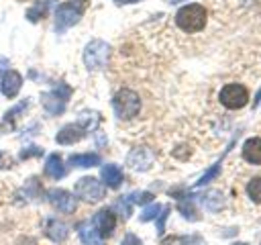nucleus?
<instances>
[{
    "label": "nucleus",
    "mask_w": 261,
    "mask_h": 245,
    "mask_svg": "<svg viewBox=\"0 0 261 245\" xmlns=\"http://www.w3.org/2000/svg\"><path fill=\"white\" fill-rule=\"evenodd\" d=\"M118 4H133V2H141V0H116Z\"/></svg>",
    "instance_id": "c756f323"
},
{
    "label": "nucleus",
    "mask_w": 261,
    "mask_h": 245,
    "mask_svg": "<svg viewBox=\"0 0 261 245\" xmlns=\"http://www.w3.org/2000/svg\"><path fill=\"white\" fill-rule=\"evenodd\" d=\"M116 208L120 210V214H122L124 218H128V216H130V212H133L130 200H128L126 196H122V198H118V200H116Z\"/></svg>",
    "instance_id": "393cba45"
},
{
    "label": "nucleus",
    "mask_w": 261,
    "mask_h": 245,
    "mask_svg": "<svg viewBox=\"0 0 261 245\" xmlns=\"http://www.w3.org/2000/svg\"><path fill=\"white\" fill-rule=\"evenodd\" d=\"M222 106H226L228 110H239L249 102V92L243 84H226L220 94H218Z\"/></svg>",
    "instance_id": "39448f33"
},
{
    "label": "nucleus",
    "mask_w": 261,
    "mask_h": 245,
    "mask_svg": "<svg viewBox=\"0 0 261 245\" xmlns=\"http://www.w3.org/2000/svg\"><path fill=\"white\" fill-rule=\"evenodd\" d=\"M112 108L116 112L118 118L122 120H128V118H135L141 110V98L137 92L128 90V88H122L114 94L112 98Z\"/></svg>",
    "instance_id": "7ed1b4c3"
},
{
    "label": "nucleus",
    "mask_w": 261,
    "mask_h": 245,
    "mask_svg": "<svg viewBox=\"0 0 261 245\" xmlns=\"http://www.w3.org/2000/svg\"><path fill=\"white\" fill-rule=\"evenodd\" d=\"M69 163L75 167H92L100 163V155L98 153H75L69 157Z\"/></svg>",
    "instance_id": "f3484780"
},
{
    "label": "nucleus",
    "mask_w": 261,
    "mask_h": 245,
    "mask_svg": "<svg viewBox=\"0 0 261 245\" xmlns=\"http://www.w3.org/2000/svg\"><path fill=\"white\" fill-rule=\"evenodd\" d=\"M247 194L253 202L261 204V176L259 178H253L249 184H247Z\"/></svg>",
    "instance_id": "412c9836"
},
{
    "label": "nucleus",
    "mask_w": 261,
    "mask_h": 245,
    "mask_svg": "<svg viewBox=\"0 0 261 245\" xmlns=\"http://www.w3.org/2000/svg\"><path fill=\"white\" fill-rule=\"evenodd\" d=\"M122 245H141V241H139V237H137V235L128 233V235L122 239Z\"/></svg>",
    "instance_id": "c85d7f7f"
},
{
    "label": "nucleus",
    "mask_w": 261,
    "mask_h": 245,
    "mask_svg": "<svg viewBox=\"0 0 261 245\" xmlns=\"http://www.w3.org/2000/svg\"><path fill=\"white\" fill-rule=\"evenodd\" d=\"M243 157L245 161L253 165H261V137H251L243 145Z\"/></svg>",
    "instance_id": "4468645a"
},
{
    "label": "nucleus",
    "mask_w": 261,
    "mask_h": 245,
    "mask_svg": "<svg viewBox=\"0 0 261 245\" xmlns=\"http://www.w3.org/2000/svg\"><path fill=\"white\" fill-rule=\"evenodd\" d=\"M167 214H169V206H163V208H161V212H159V218H157V231H159V235L163 233V227H165V218H167Z\"/></svg>",
    "instance_id": "cd10ccee"
},
{
    "label": "nucleus",
    "mask_w": 261,
    "mask_h": 245,
    "mask_svg": "<svg viewBox=\"0 0 261 245\" xmlns=\"http://www.w3.org/2000/svg\"><path fill=\"white\" fill-rule=\"evenodd\" d=\"M20 86H22V76H20L18 71L8 69V71L2 74V78H0V88H2V94H4L6 98H14V96L18 94Z\"/></svg>",
    "instance_id": "9b49d317"
},
{
    "label": "nucleus",
    "mask_w": 261,
    "mask_h": 245,
    "mask_svg": "<svg viewBox=\"0 0 261 245\" xmlns=\"http://www.w3.org/2000/svg\"><path fill=\"white\" fill-rule=\"evenodd\" d=\"M206 20H208V14H206V8L202 4H186L177 10L175 14V22L177 27L184 31V33H198L206 27Z\"/></svg>",
    "instance_id": "f257e3e1"
},
{
    "label": "nucleus",
    "mask_w": 261,
    "mask_h": 245,
    "mask_svg": "<svg viewBox=\"0 0 261 245\" xmlns=\"http://www.w3.org/2000/svg\"><path fill=\"white\" fill-rule=\"evenodd\" d=\"M86 8H88V0H67L59 4L55 8V31L63 33L65 29L73 27L82 18Z\"/></svg>",
    "instance_id": "f03ea898"
},
{
    "label": "nucleus",
    "mask_w": 261,
    "mask_h": 245,
    "mask_svg": "<svg viewBox=\"0 0 261 245\" xmlns=\"http://www.w3.org/2000/svg\"><path fill=\"white\" fill-rule=\"evenodd\" d=\"M27 106H29V100H22V104H18V106H14L12 110H8V112H6V116H4V125H2V127L12 129V127H14L16 116H18V114H20V112H22Z\"/></svg>",
    "instance_id": "aec40b11"
},
{
    "label": "nucleus",
    "mask_w": 261,
    "mask_h": 245,
    "mask_svg": "<svg viewBox=\"0 0 261 245\" xmlns=\"http://www.w3.org/2000/svg\"><path fill=\"white\" fill-rule=\"evenodd\" d=\"M45 235L53 241V243H63L69 235V229L65 223L57 220V218H49L47 225H45Z\"/></svg>",
    "instance_id": "ddd939ff"
},
{
    "label": "nucleus",
    "mask_w": 261,
    "mask_h": 245,
    "mask_svg": "<svg viewBox=\"0 0 261 245\" xmlns=\"http://www.w3.org/2000/svg\"><path fill=\"white\" fill-rule=\"evenodd\" d=\"M86 137V125L82 122H71V125H65L59 133H57V143L61 145H69V143H77L80 139Z\"/></svg>",
    "instance_id": "f8f14e48"
},
{
    "label": "nucleus",
    "mask_w": 261,
    "mask_h": 245,
    "mask_svg": "<svg viewBox=\"0 0 261 245\" xmlns=\"http://www.w3.org/2000/svg\"><path fill=\"white\" fill-rule=\"evenodd\" d=\"M45 174L53 180H61L65 176V163L61 161V157L57 153L49 155L47 157V163H45Z\"/></svg>",
    "instance_id": "dca6fc26"
},
{
    "label": "nucleus",
    "mask_w": 261,
    "mask_h": 245,
    "mask_svg": "<svg viewBox=\"0 0 261 245\" xmlns=\"http://www.w3.org/2000/svg\"><path fill=\"white\" fill-rule=\"evenodd\" d=\"M75 194L80 198H84L86 202H98L106 196V188L102 186L100 180H96L92 176H86V178H80L75 182Z\"/></svg>",
    "instance_id": "0eeeda50"
},
{
    "label": "nucleus",
    "mask_w": 261,
    "mask_h": 245,
    "mask_svg": "<svg viewBox=\"0 0 261 245\" xmlns=\"http://www.w3.org/2000/svg\"><path fill=\"white\" fill-rule=\"evenodd\" d=\"M234 245H247V243H234Z\"/></svg>",
    "instance_id": "7c9ffc66"
},
{
    "label": "nucleus",
    "mask_w": 261,
    "mask_h": 245,
    "mask_svg": "<svg viewBox=\"0 0 261 245\" xmlns=\"http://www.w3.org/2000/svg\"><path fill=\"white\" fill-rule=\"evenodd\" d=\"M39 155H43V149H41V147H37V145H31V147L22 149L18 157H20V159H29V157H39Z\"/></svg>",
    "instance_id": "bb28decb"
},
{
    "label": "nucleus",
    "mask_w": 261,
    "mask_h": 245,
    "mask_svg": "<svg viewBox=\"0 0 261 245\" xmlns=\"http://www.w3.org/2000/svg\"><path fill=\"white\" fill-rule=\"evenodd\" d=\"M92 225H96V231L100 237H110L116 229V214L110 208H102L96 212V216L92 218Z\"/></svg>",
    "instance_id": "6e6552de"
},
{
    "label": "nucleus",
    "mask_w": 261,
    "mask_h": 245,
    "mask_svg": "<svg viewBox=\"0 0 261 245\" xmlns=\"http://www.w3.org/2000/svg\"><path fill=\"white\" fill-rule=\"evenodd\" d=\"M110 59V45L104 43V41H90L84 49V63L88 69H102Z\"/></svg>",
    "instance_id": "20e7f679"
},
{
    "label": "nucleus",
    "mask_w": 261,
    "mask_h": 245,
    "mask_svg": "<svg viewBox=\"0 0 261 245\" xmlns=\"http://www.w3.org/2000/svg\"><path fill=\"white\" fill-rule=\"evenodd\" d=\"M126 165L135 172H145L153 165V153L147 147H135L126 157Z\"/></svg>",
    "instance_id": "9d476101"
},
{
    "label": "nucleus",
    "mask_w": 261,
    "mask_h": 245,
    "mask_svg": "<svg viewBox=\"0 0 261 245\" xmlns=\"http://www.w3.org/2000/svg\"><path fill=\"white\" fill-rule=\"evenodd\" d=\"M126 198L130 200V204H133V202H135V204H147V202L153 200V194H151V192H135V194H128Z\"/></svg>",
    "instance_id": "b1692460"
},
{
    "label": "nucleus",
    "mask_w": 261,
    "mask_h": 245,
    "mask_svg": "<svg viewBox=\"0 0 261 245\" xmlns=\"http://www.w3.org/2000/svg\"><path fill=\"white\" fill-rule=\"evenodd\" d=\"M49 202L53 204V208H55V210L65 212V214L73 212V210H75V206H77L75 196H73V194H69L67 190H61V188H57V190H51V192H49Z\"/></svg>",
    "instance_id": "1a4fd4ad"
},
{
    "label": "nucleus",
    "mask_w": 261,
    "mask_h": 245,
    "mask_svg": "<svg viewBox=\"0 0 261 245\" xmlns=\"http://www.w3.org/2000/svg\"><path fill=\"white\" fill-rule=\"evenodd\" d=\"M47 6H49V4H47V0H39L33 8H29V10H27V18H29L31 22L41 20V18L47 14Z\"/></svg>",
    "instance_id": "6ab92c4d"
},
{
    "label": "nucleus",
    "mask_w": 261,
    "mask_h": 245,
    "mask_svg": "<svg viewBox=\"0 0 261 245\" xmlns=\"http://www.w3.org/2000/svg\"><path fill=\"white\" fill-rule=\"evenodd\" d=\"M100 178H102V182H104L108 188H114V190L120 188V184H122V172H120V167L114 165V163H106V165H102Z\"/></svg>",
    "instance_id": "2eb2a0df"
},
{
    "label": "nucleus",
    "mask_w": 261,
    "mask_h": 245,
    "mask_svg": "<svg viewBox=\"0 0 261 245\" xmlns=\"http://www.w3.org/2000/svg\"><path fill=\"white\" fill-rule=\"evenodd\" d=\"M161 208H163L161 204H151L149 208H145V210H143V214H141V220H143V223H145V220H153L155 216H159Z\"/></svg>",
    "instance_id": "a878e982"
},
{
    "label": "nucleus",
    "mask_w": 261,
    "mask_h": 245,
    "mask_svg": "<svg viewBox=\"0 0 261 245\" xmlns=\"http://www.w3.org/2000/svg\"><path fill=\"white\" fill-rule=\"evenodd\" d=\"M77 233H80V237H82V241L86 245H100V235L92 227V223H82L80 229H77Z\"/></svg>",
    "instance_id": "a211bd4d"
},
{
    "label": "nucleus",
    "mask_w": 261,
    "mask_h": 245,
    "mask_svg": "<svg viewBox=\"0 0 261 245\" xmlns=\"http://www.w3.org/2000/svg\"><path fill=\"white\" fill-rule=\"evenodd\" d=\"M69 94H71V88L65 86V84H57L49 94H43V106L49 114H61L67 106V100H69Z\"/></svg>",
    "instance_id": "423d86ee"
},
{
    "label": "nucleus",
    "mask_w": 261,
    "mask_h": 245,
    "mask_svg": "<svg viewBox=\"0 0 261 245\" xmlns=\"http://www.w3.org/2000/svg\"><path fill=\"white\" fill-rule=\"evenodd\" d=\"M204 204H206L210 210H218V208H222L224 198H222L218 192H210V194L204 196Z\"/></svg>",
    "instance_id": "4be33fe9"
},
{
    "label": "nucleus",
    "mask_w": 261,
    "mask_h": 245,
    "mask_svg": "<svg viewBox=\"0 0 261 245\" xmlns=\"http://www.w3.org/2000/svg\"><path fill=\"white\" fill-rule=\"evenodd\" d=\"M179 212H181L188 220H196V218H198V214H196V206L192 204V200H190L188 196H184V202L179 204Z\"/></svg>",
    "instance_id": "5701e85b"
},
{
    "label": "nucleus",
    "mask_w": 261,
    "mask_h": 245,
    "mask_svg": "<svg viewBox=\"0 0 261 245\" xmlns=\"http://www.w3.org/2000/svg\"><path fill=\"white\" fill-rule=\"evenodd\" d=\"M0 159H2V151H0Z\"/></svg>",
    "instance_id": "2f4dec72"
}]
</instances>
